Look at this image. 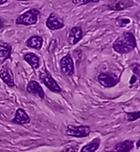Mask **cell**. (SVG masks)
I'll return each instance as SVG.
<instances>
[{
	"instance_id": "obj_7",
	"label": "cell",
	"mask_w": 140,
	"mask_h": 152,
	"mask_svg": "<svg viewBox=\"0 0 140 152\" xmlns=\"http://www.w3.org/2000/svg\"><path fill=\"white\" fill-rule=\"evenodd\" d=\"M61 73L66 77H72L75 73V63L70 55H66L60 60Z\"/></svg>"
},
{
	"instance_id": "obj_4",
	"label": "cell",
	"mask_w": 140,
	"mask_h": 152,
	"mask_svg": "<svg viewBox=\"0 0 140 152\" xmlns=\"http://www.w3.org/2000/svg\"><path fill=\"white\" fill-rule=\"evenodd\" d=\"M39 79L41 83H43L50 92L54 93H61L62 92V88L56 82V80L46 69L44 72H39Z\"/></svg>"
},
{
	"instance_id": "obj_6",
	"label": "cell",
	"mask_w": 140,
	"mask_h": 152,
	"mask_svg": "<svg viewBox=\"0 0 140 152\" xmlns=\"http://www.w3.org/2000/svg\"><path fill=\"white\" fill-rule=\"evenodd\" d=\"M135 5V3L132 0H110L104 6L112 11H123Z\"/></svg>"
},
{
	"instance_id": "obj_15",
	"label": "cell",
	"mask_w": 140,
	"mask_h": 152,
	"mask_svg": "<svg viewBox=\"0 0 140 152\" xmlns=\"http://www.w3.org/2000/svg\"><path fill=\"white\" fill-rule=\"evenodd\" d=\"M23 59L26 61L33 70H38L40 66V58L34 52H27L24 55Z\"/></svg>"
},
{
	"instance_id": "obj_5",
	"label": "cell",
	"mask_w": 140,
	"mask_h": 152,
	"mask_svg": "<svg viewBox=\"0 0 140 152\" xmlns=\"http://www.w3.org/2000/svg\"><path fill=\"white\" fill-rule=\"evenodd\" d=\"M92 132L91 127L89 125H68L66 130V134L69 137L78 138H87L90 135Z\"/></svg>"
},
{
	"instance_id": "obj_25",
	"label": "cell",
	"mask_w": 140,
	"mask_h": 152,
	"mask_svg": "<svg viewBox=\"0 0 140 152\" xmlns=\"http://www.w3.org/2000/svg\"><path fill=\"white\" fill-rule=\"evenodd\" d=\"M139 142H140V140H138V142H137V148H138V149H139Z\"/></svg>"
},
{
	"instance_id": "obj_9",
	"label": "cell",
	"mask_w": 140,
	"mask_h": 152,
	"mask_svg": "<svg viewBox=\"0 0 140 152\" xmlns=\"http://www.w3.org/2000/svg\"><path fill=\"white\" fill-rule=\"evenodd\" d=\"M26 91L29 94L39 99H44L45 98V93L44 91L42 86L35 80L29 81L26 86Z\"/></svg>"
},
{
	"instance_id": "obj_12",
	"label": "cell",
	"mask_w": 140,
	"mask_h": 152,
	"mask_svg": "<svg viewBox=\"0 0 140 152\" xmlns=\"http://www.w3.org/2000/svg\"><path fill=\"white\" fill-rule=\"evenodd\" d=\"M30 121L31 119H30L29 115L24 108H17L15 116L11 120V122L13 124H18V125H25V124H29Z\"/></svg>"
},
{
	"instance_id": "obj_18",
	"label": "cell",
	"mask_w": 140,
	"mask_h": 152,
	"mask_svg": "<svg viewBox=\"0 0 140 152\" xmlns=\"http://www.w3.org/2000/svg\"><path fill=\"white\" fill-rule=\"evenodd\" d=\"M140 112L134 111V112H126V118L128 122H134L136 120L139 119Z\"/></svg>"
},
{
	"instance_id": "obj_2",
	"label": "cell",
	"mask_w": 140,
	"mask_h": 152,
	"mask_svg": "<svg viewBox=\"0 0 140 152\" xmlns=\"http://www.w3.org/2000/svg\"><path fill=\"white\" fill-rule=\"evenodd\" d=\"M40 15L41 13L39 10L34 8L29 9L15 19V24L17 25H23V26L34 25L37 24Z\"/></svg>"
},
{
	"instance_id": "obj_13",
	"label": "cell",
	"mask_w": 140,
	"mask_h": 152,
	"mask_svg": "<svg viewBox=\"0 0 140 152\" xmlns=\"http://www.w3.org/2000/svg\"><path fill=\"white\" fill-rule=\"evenodd\" d=\"M134 144L135 142L132 140H126L117 143L112 150L105 152H131L134 147Z\"/></svg>"
},
{
	"instance_id": "obj_8",
	"label": "cell",
	"mask_w": 140,
	"mask_h": 152,
	"mask_svg": "<svg viewBox=\"0 0 140 152\" xmlns=\"http://www.w3.org/2000/svg\"><path fill=\"white\" fill-rule=\"evenodd\" d=\"M0 79L9 88H15V82L13 70L7 65L3 64L0 66Z\"/></svg>"
},
{
	"instance_id": "obj_11",
	"label": "cell",
	"mask_w": 140,
	"mask_h": 152,
	"mask_svg": "<svg viewBox=\"0 0 140 152\" xmlns=\"http://www.w3.org/2000/svg\"><path fill=\"white\" fill-rule=\"evenodd\" d=\"M45 25L49 30H52V31L61 30L66 26L64 22L59 18L58 15L55 13H51L49 15L47 20L45 21Z\"/></svg>"
},
{
	"instance_id": "obj_24",
	"label": "cell",
	"mask_w": 140,
	"mask_h": 152,
	"mask_svg": "<svg viewBox=\"0 0 140 152\" xmlns=\"http://www.w3.org/2000/svg\"><path fill=\"white\" fill-rule=\"evenodd\" d=\"M7 1H8V0H0V6L6 4V3H7Z\"/></svg>"
},
{
	"instance_id": "obj_21",
	"label": "cell",
	"mask_w": 140,
	"mask_h": 152,
	"mask_svg": "<svg viewBox=\"0 0 140 152\" xmlns=\"http://www.w3.org/2000/svg\"><path fill=\"white\" fill-rule=\"evenodd\" d=\"M79 151V145H70L63 149L61 152H78Z\"/></svg>"
},
{
	"instance_id": "obj_20",
	"label": "cell",
	"mask_w": 140,
	"mask_h": 152,
	"mask_svg": "<svg viewBox=\"0 0 140 152\" xmlns=\"http://www.w3.org/2000/svg\"><path fill=\"white\" fill-rule=\"evenodd\" d=\"M101 0H71V3L76 6H85V5L92 4V3H99Z\"/></svg>"
},
{
	"instance_id": "obj_14",
	"label": "cell",
	"mask_w": 140,
	"mask_h": 152,
	"mask_svg": "<svg viewBox=\"0 0 140 152\" xmlns=\"http://www.w3.org/2000/svg\"><path fill=\"white\" fill-rule=\"evenodd\" d=\"M44 39L42 36L40 35H32L29 38L26 39L25 41V45L30 48V49H34L39 50H41L42 46H43Z\"/></svg>"
},
{
	"instance_id": "obj_17",
	"label": "cell",
	"mask_w": 140,
	"mask_h": 152,
	"mask_svg": "<svg viewBox=\"0 0 140 152\" xmlns=\"http://www.w3.org/2000/svg\"><path fill=\"white\" fill-rule=\"evenodd\" d=\"M101 143V140L100 138H94L90 142L87 143V145H83L79 151L80 152H96L100 147Z\"/></svg>"
},
{
	"instance_id": "obj_23",
	"label": "cell",
	"mask_w": 140,
	"mask_h": 152,
	"mask_svg": "<svg viewBox=\"0 0 140 152\" xmlns=\"http://www.w3.org/2000/svg\"><path fill=\"white\" fill-rule=\"evenodd\" d=\"M4 27V20L0 18V30H2Z\"/></svg>"
},
{
	"instance_id": "obj_22",
	"label": "cell",
	"mask_w": 140,
	"mask_h": 152,
	"mask_svg": "<svg viewBox=\"0 0 140 152\" xmlns=\"http://www.w3.org/2000/svg\"><path fill=\"white\" fill-rule=\"evenodd\" d=\"M131 69H132V72L135 74L137 76V77H139V72H140V65L138 62H134L131 65Z\"/></svg>"
},
{
	"instance_id": "obj_3",
	"label": "cell",
	"mask_w": 140,
	"mask_h": 152,
	"mask_svg": "<svg viewBox=\"0 0 140 152\" xmlns=\"http://www.w3.org/2000/svg\"><path fill=\"white\" fill-rule=\"evenodd\" d=\"M121 77L112 72H104L98 74L97 81L105 88H112L120 83Z\"/></svg>"
},
{
	"instance_id": "obj_19",
	"label": "cell",
	"mask_w": 140,
	"mask_h": 152,
	"mask_svg": "<svg viewBox=\"0 0 140 152\" xmlns=\"http://www.w3.org/2000/svg\"><path fill=\"white\" fill-rule=\"evenodd\" d=\"M131 20L128 17H119L117 18L115 21V24L117 27H120V28H123L126 27L128 25L130 24Z\"/></svg>"
},
{
	"instance_id": "obj_1",
	"label": "cell",
	"mask_w": 140,
	"mask_h": 152,
	"mask_svg": "<svg viewBox=\"0 0 140 152\" xmlns=\"http://www.w3.org/2000/svg\"><path fill=\"white\" fill-rule=\"evenodd\" d=\"M137 48V39L131 31H125L112 43V49L117 54L125 55Z\"/></svg>"
},
{
	"instance_id": "obj_10",
	"label": "cell",
	"mask_w": 140,
	"mask_h": 152,
	"mask_svg": "<svg viewBox=\"0 0 140 152\" xmlns=\"http://www.w3.org/2000/svg\"><path fill=\"white\" fill-rule=\"evenodd\" d=\"M84 36V32L81 26H73L69 30L67 35L68 44L70 45H75L79 43Z\"/></svg>"
},
{
	"instance_id": "obj_16",
	"label": "cell",
	"mask_w": 140,
	"mask_h": 152,
	"mask_svg": "<svg viewBox=\"0 0 140 152\" xmlns=\"http://www.w3.org/2000/svg\"><path fill=\"white\" fill-rule=\"evenodd\" d=\"M12 46L6 42H0V64H4L11 58Z\"/></svg>"
}]
</instances>
